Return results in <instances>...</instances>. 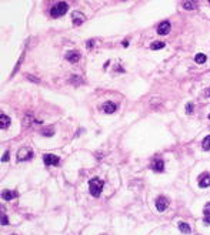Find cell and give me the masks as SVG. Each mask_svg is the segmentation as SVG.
<instances>
[{"label": "cell", "mask_w": 210, "mask_h": 235, "mask_svg": "<svg viewBox=\"0 0 210 235\" xmlns=\"http://www.w3.org/2000/svg\"><path fill=\"white\" fill-rule=\"evenodd\" d=\"M209 120H210V114H209Z\"/></svg>", "instance_id": "28"}, {"label": "cell", "mask_w": 210, "mask_h": 235, "mask_svg": "<svg viewBox=\"0 0 210 235\" xmlns=\"http://www.w3.org/2000/svg\"><path fill=\"white\" fill-rule=\"evenodd\" d=\"M9 125H10V118L6 114H2L0 116V127H2V130H6Z\"/></svg>", "instance_id": "14"}, {"label": "cell", "mask_w": 210, "mask_h": 235, "mask_svg": "<svg viewBox=\"0 0 210 235\" xmlns=\"http://www.w3.org/2000/svg\"><path fill=\"white\" fill-rule=\"evenodd\" d=\"M66 60L70 63H77L80 60V53L79 51H69V53H66Z\"/></svg>", "instance_id": "11"}, {"label": "cell", "mask_w": 210, "mask_h": 235, "mask_svg": "<svg viewBox=\"0 0 210 235\" xmlns=\"http://www.w3.org/2000/svg\"><path fill=\"white\" fill-rule=\"evenodd\" d=\"M42 134H43V135H46V137H51L55 133H53V130H51V128H44L42 131Z\"/></svg>", "instance_id": "21"}, {"label": "cell", "mask_w": 210, "mask_h": 235, "mask_svg": "<svg viewBox=\"0 0 210 235\" xmlns=\"http://www.w3.org/2000/svg\"><path fill=\"white\" fill-rule=\"evenodd\" d=\"M195 111V106H193V103H187L186 104V113L187 114H191Z\"/></svg>", "instance_id": "20"}, {"label": "cell", "mask_w": 210, "mask_h": 235, "mask_svg": "<svg viewBox=\"0 0 210 235\" xmlns=\"http://www.w3.org/2000/svg\"><path fill=\"white\" fill-rule=\"evenodd\" d=\"M2 161H9V151H6V153L3 154V157H2Z\"/></svg>", "instance_id": "24"}, {"label": "cell", "mask_w": 210, "mask_h": 235, "mask_svg": "<svg viewBox=\"0 0 210 235\" xmlns=\"http://www.w3.org/2000/svg\"><path fill=\"white\" fill-rule=\"evenodd\" d=\"M13 235H14V234H13Z\"/></svg>", "instance_id": "29"}, {"label": "cell", "mask_w": 210, "mask_h": 235, "mask_svg": "<svg viewBox=\"0 0 210 235\" xmlns=\"http://www.w3.org/2000/svg\"><path fill=\"white\" fill-rule=\"evenodd\" d=\"M199 185L202 188H206L210 185V174L209 172H203L202 175L199 177Z\"/></svg>", "instance_id": "7"}, {"label": "cell", "mask_w": 210, "mask_h": 235, "mask_svg": "<svg viewBox=\"0 0 210 235\" xmlns=\"http://www.w3.org/2000/svg\"><path fill=\"white\" fill-rule=\"evenodd\" d=\"M183 6H184V9H187V10H193V9H196V4L193 3V2H184Z\"/></svg>", "instance_id": "19"}, {"label": "cell", "mask_w": 210, "mask_h": 235, "mask_svg": "<svg viewBox=\"0 0 210 235\" xmlns=\"http://www.w3.org/2000/svg\"><path fill=\"white\" fill-rule=\"evenodd\" d=\"M179 229L182 232H184V234H190L191 232V228H190V225L189 224H186V222H179Z\"/></svg>", "instance_id": "15"}, {"label": "cell", "mask_w": 210, "mask_h": 235, "mask_svg": "<svg viewBox=\"0 0 210 235\" xmlns=\"http://www.w3.org/2000/svg\"><path fill=\"white\" fill-rule=\"evenodd\" d=\"M43 161L46 165H59L60 164V158L55 154H44L43 155Z\"/></svg>", "instance_id": "3"}, {"label": "cell", "mask_w": 210, "mask_h": 235, "mask_svg": "<svg viewBox=\"0 0 210 235\" xmlns=\"http://www.w3.org/2000/svg\"><path fill=\"white\" fill-rule=\"evenodd\" d=\"M164 46H166V44H164L163 41H154V43L150 44V49H152V50H160V49H163Z\"/></svg>", "instance_id": "16"}, {"label": "cell", "mask_w": 210, "mask_h": 235, "mask_svg": "<svg viewBox=\"0 0 210 235\" xmlns=\"http://www.w3.org/2000/svg\"><path fill=\"white\" fill-rule=\"evenodd\" d=\"M169 31H170V23H169V22H162V23L157 26V33H159L160 36L167 34Z\"/></svg>", "instance_id": "8"}, {"label": "cell", "mask_w": 210, "mask_h": 235, "mask_svg": "<svg viewBox=\"0 0 210 235\" xmlns=\"http://www.w3.org/2000/svg\"><path fill=\"white\" fill-rule=\"evenodd\" d=\"M93 44H94V40H89V41H87V47H93Z\"/></svg>", "instance_id": "25"}, {"label": "cell", "mask_w": 210, "mask_h": 235, "mask_svg": "<svg viewBox=\"0 0 210 235\" xmlns=\"http://www.w3.org/2000/svg\"><path fill=\"white\" fill-rule=\"evenodd\" d=\"M203 215H204V218H203V224H204V225H210V202H207L206 205H204Z\"/></svg>", "instance_id": "12"}, {"label": "cell", "mask_w": 210, "mask_h": 235, "mask_svg": "<svg viewBox=\"0 0 210 235\" xmlns=\"http://www.w3.org/2000/svg\"><path fill=\"white\" fill-rule=\"evenodd\" d=\"M202 147H203V150H206V151L210 150V135L204 137V140L202 141Z\"/></svg>", "instance_id": "18"}, {"label": "cell", "mask_w": 210, "mask_h": 235, "mask_svg": "<svg viewBox=\"0 0 210 235\" xmlns=\"http://www.w3.org/2000/svg\"><path fill=\"white\" fill-rule=\"evenodd\" d=\"M204 94H206V97H210V88H207L206 93H204Z\"/></svg>", "instance_id": "26"}, {"label": "cell", "mask_w": 210, "mask_h": 235, "mask_svg": "<svg viewBox=\"0 0 210 235\" xmlns=\"http://www.w3.org/2000/svg\"><path fill=\"white\" fill-rule=\"evenodd\" d=\"M167 207H169V198L160 195L159 198L156 200V208H157V211L163 212V211H166V208Z\"/></svg>", "instance_id": "4"}, {"label": "cell", "mask_w": 210, "mask_h": 235, "mask_svg": "<svg viewBox=\"0 0 210 235\" xmlns=\"http://www.w3.org/2000/svg\"><path fill=\"white\" fill-rule=\"evenodd\" d=\"M72 19H73V24H74V26H82L83 22L86 20V16L83 14L82 12H73Z\"/></svg>", "instance_id": "6"}, {"label": "cell", "mask_w": 210, "mask_h": 235, "mask_svg": "<svg viewBox=\"0 0 210 235\" xmlns=\"http://www.w3.org/2000/svg\"><path fill=\"white\" fill-rule=\"evenodd\" d=\"M103 185H105L103 180H100V178H97V177L92 178V180L89 181V191H90V194H92L93 197H100L101 190H103Z\"/></svg>", "instance_id": "1"}, {"label": "cell", "mask_w": 210, "mask_h": 235, "mask_svg": "<svg viewBox=\"0 0 210 235\" xmlns=\"http://www.w3.org/2000/svg\"><path fill=\"white\" fill-rule=\"evenodd\" d=\"M123 46H125V47L129 46V41H127V40H125V41H123Z\"/></svg>", "instance_id": "27"}, {"label": "cell", "mask_w": 210, "mask_h": 235, "mask_svg": "<svg viewBox=\"0 0 210 235\" xmlns=\"http://www.w3.org/2000/svg\"><path fill=\"white\" fill-rule=\"evenodd\" d=\"M2 225H9V218L4 214H2Z\"/></svg>", "instance_id": "22"}, {"label": "cell", "mask_w": 210, "mask_h": 235, "mask_svg": "<svg viewBox=\"0 0 210 235\" xmlns=\"http://www.w3.org/2000/svg\"><path fill=\"white\" fill-rule=\"evenodd\" d=\"M31 155H33V151L29 148H20L19 154H17V161H26L30 160Z\"/></svg>", "instance_id": "5"}, {"label": "cell", "mask_w": 210, "mask_h": 235, "mask_svg": "<svg viewBox=\"0 0 210 235\" xmlns=\"http://www.w3.org/2000/svg\"><path fill=\"white\" fill-rule=\"evenodd\" d=\"M70 83H73V84H79V83H82V80L77 77H72L70 78Z\"/></svg>", "instance_id": "23"}, {"label": "cell", "mask_w": 210, "mask_h": 235, "mask_svg": "<svg viewBox=\"0 0 210 235\" xmlns=\"http://www.w3.org/2000/svg\"><path fill=\"white\" fill-rule=\"evenodd\" d=\"M101 108H103V111H105L106 114H112V113H114V111L117 110V107H116V104H114L113 101H106L105 104H103V107H101Z\"/></svg>", "instance_id": "10"}, {"label": "cell", "mask_w": 210, "mask_h": 235, "mask_svg": "<svg viewBox=\"0 0 210 235\" xmlns=\"http://www.w3.org/2000/svg\"><path fill=\"white\" fill-rule=\"evenodd\" d=\"M67 10H69L67 3H64V2H59V3H56L55 6H51L50 16H51V17H55V19H57V17H60V16L66 14Z\"/></svg>", "instance_id": "2"}, {"label": "cell", "mask_w": 210, "mask_h": 235, "mask_svg": "<svg viewBox=\"0 0 210 235\" xmlns=\"http://www.w3.org/2000/svg\"><path fill=\"white\" fill-rule=\"evenodd\" d=\"M16 197H17V192L10 191V190H6V191L2 194V198L6 200V201H10V200H13V198H16Z\"/></svg>", "instance_id": "13"}, {"label": "cell", "mask_w": 210, "mask_h": 235, "mask_svg": "<svg viewBox=\"0 0 210 235\" xmlns=\"http://www.w3.org/2000/svg\"><path fill=\"white\" fill-rule=\"evenodd\" d=\"M150 168H152L153 171H156V172H163L164 171V163H163V160H156L154 163H152V164H150Z\"/></svg>", "instance_id": "9"}, {"label": "cell", "mask_w": 210, "mask_h": 235, "mask_svg": "<svg viewBox=\"0 0 210 235\" xmlns=\"http://www.w3.org/2000/svg\"><path fill=\"white\" fill-rule=\"evenodd\" d=\"M206 60H207V57H206L204 54H202V53L196 54V57H195V61L199 63V64H203V63H206Z\"/></svg>", "instance_id": "17"}]
</instances>
